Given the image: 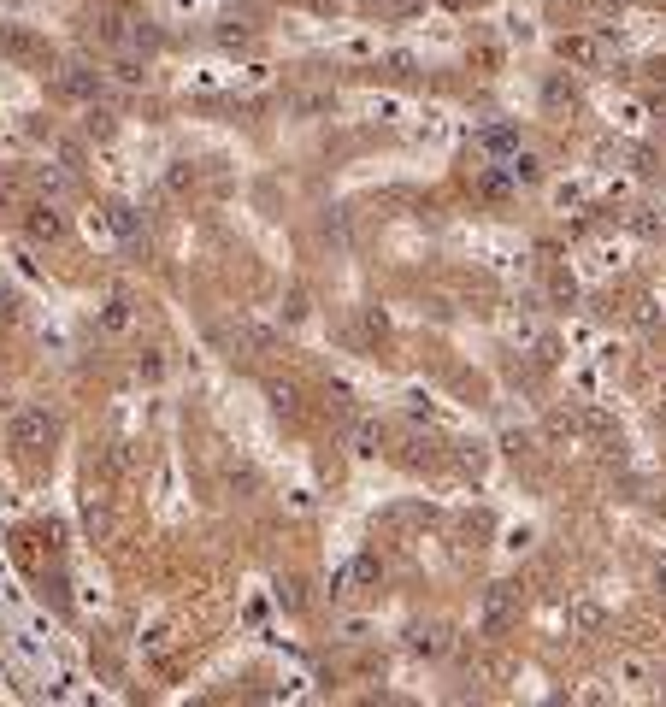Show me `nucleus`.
<instances>
[{
	"mask_svg": "<svg viewBox=\"0 0 666 707\" xmlns=\"http://www.w3.org/2000/svg\"><path fill=\"white\" fill-rule=\"evenodd\" d=\"M660 578H666V566H660Z\"/></svg>",
	"mask_w": 666,
	"mask_h": 707,
	"instance_id": "2",
	"label": "nucleus"
},
{
	"mask_svg": "<svg viewBox=\"0 0 666 707\" xmlns=\"http://www.w3.org/2000/svg\"><path fill=\"white\" fill-rule=\"evenodd\" d=\"M560 54H566V59H578V65H590V59H596V42L572 35V42H560Z\"/></svg>",
	"mask_w": 666,
	"mask_h": 707,
	"instance_id": "1",
	"label": "nucleus"
}]
</instances>
